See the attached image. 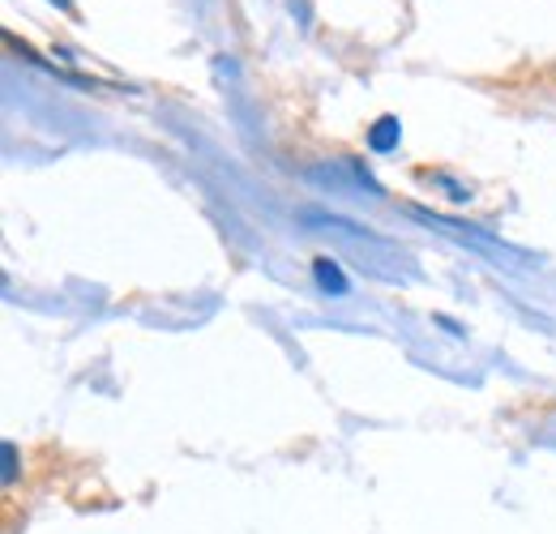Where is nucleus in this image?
Listing matches in <instances>:
<instances>
[{
    "instance_id": "1",
    "label": "nucleus",
    "mask_w": 556,
    "mask_h": 534,
    "mask_svg": "<svg viewBox=\"0 0 556 534\" xmlns=\"http://www.w3.org/2000/svg\"><path fill=\"white\" fill-rule=\"evenodd\" d=\"M368 150L372 154H394L399 150V141H403V120L399 116H381L377 125H368Z\"/></svg>"
},
{
    "instance_id": "2",
    "label": "nucleus",
    "mask_w": 556,
    "mask_h": 534,
    "mask_svg": "<svg viewBox=\"0 0 556 534\" xmlns=\"http://www.w3.org/2000/svg\"><path fill=\"white\" fill-rule=\"evenodd\" d=\"M419 180H424V185H432V189H441V193L454 201V205H467V201L476 198V193H471V185H467V180H458V176H450V171L419 167Z\"/></svg>"
},
{
    "instance_id": "3",
    "label": "nucleus",
    "mask_w": 556,
    "mask_h": 534,
    "mask_svg": "<svg viewBox=\"0 0 556 534\" xmlns=\"http://www.w3.org/2000/svg\"><path fill=\"white\" fill-rule=\"evenodd\" d=\"M313 278H317V287L326 295H348L351 291L348 274H343V266L334 257H313Z\"/></svg>"
},
{
    "instance_id": "4",
    "label": "nucleus",
    "mask_w": 556,
    "mask_h": 534,
    "mask_svg": "<svg viewBox=\"0 0 556 534\" xmlns=\"http://www.w3.org/2000/svg\"><path fill=\"white\" fill-rule=\"evenodd\" d=\"M0 458H4V474H0V483H4V492H13V487H17V479H22V449H17V441H4V445H0Z\"/></svg>"
}]
</instances>
